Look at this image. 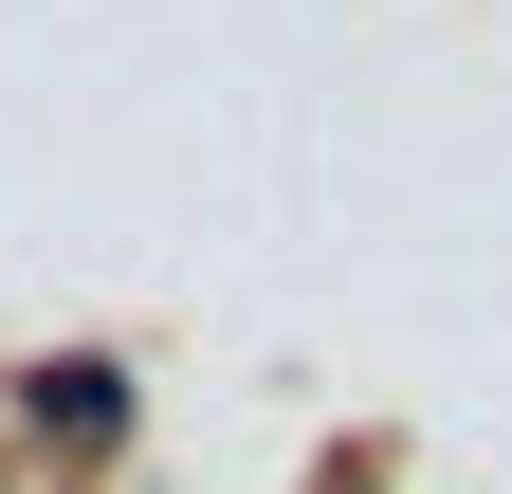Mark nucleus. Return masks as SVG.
I'll list each match as a JSON object with an SVG mask.
<instances>
[]
</instances>
